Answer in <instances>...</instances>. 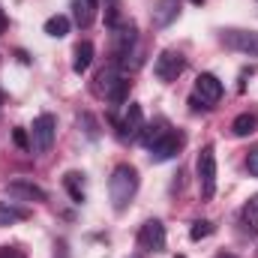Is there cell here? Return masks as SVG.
I'll return each mask as SVG.
<instances>
[{
	"instance_id": "1",
	"label": "cell",
	"mask_w": 258,
	"mask_h": 258,
	"mask_svg": "<svg viewBox=\"0 0 258 258\" xmlns=\"http://www.w3.org/2000/svg\"><path fill=\"white\" fill-rule=\"evenodd\" d=\"M138 192V171L132 165H117L108 177V198L114 210H126Z\"/></svg>"
},
{
	"instance_id": "2",
	"label": "cell",
	"mask_w": 258,
	"mask_h": 258,
	"mask_svg": "<svg viewBox=\"0 0 258 258\" xmlns=\"http://www.w3.org/2000/svg\"><path fill=\"white\" fill-rule=\"evenodd\" d=\"M195 174H198V192H201V198L204 201L213 198V192H216V150L210 144L201 147V153L195 159Z\"/></svg>"
},
{
	"instance_id": "3",
	"label": "cell",
	"mask_w": 258,
	"mask_h": 258,
	"mask_svg": "<svg viewBox=\"0 0 258 258\" xmlns=\"http://www.w3.org/2000/svg\"><path fill=\"white\" fill-rule=\"evenodd\" d=\"M30 135H33V150L36 153H48L54 147V138H57V120L51 114H39L30 126Z\"/></svg>"
},
{
	"instance_id": "4",
	"label": "cell",
	"mask_w": 258,
	"mask_h": 258,
	"mask_svg": "<svg viewBox=\"0 0 258 258\" xmlns=\"http://www.w3.org/2000/svg\"><path fill=\"white\" fill-rule=\"evenodd\" d=\"M186 69V57L180 54V51H174V48H165L159 57H156V63H153V75L159 78V81H177V75Z\"/></svg>"
},
{
	"instance_id": "5",
	"label": "cell",
	"mask_w": 258,
	"mask_h": 258,
	"mask_svg": "<svg viewBox=\"0 0 258 258\" xmlns=\"http://www.w3.org/2000/svg\"><path fill=\"white\" fill-rule=\"evenodd\" d=\"M135 45V24L132 21H117L111 27V51H114V63H123Z\"/></svg>"
},
{
	"instance_id": "6",
	"label": "cell",
	"mask_w": 258,
	"mask_h": 258,
	"mask_svg": "<svg viewBox=\"0 0 258 258\" xmlns=\"http://www.w3.org/2000/svg\"><path fill=\"white\" fill-rule=\"evenodd\" d=\"M222 45L240 54L258 57V30H225L222 33Z\"/></svg>"
},
{
	"instance_id": "7",
	"label": "cell",
	"mask_w": 258,
	"mask_h": 258,
	"mask_svg": "<svg viewBox=\"0 0 258 258\" xmlns=\"http://www.w3.org/2000/svg\"><path fill=\"white\" fill-rule=\"evenodd\" d=\"M222 93H225V87H222V81H219L216 75L201 72V75L195 78V99H201V102H204V108L216 105V102L222 99Z\"/></svg>"
},
{
	"instance_id": "8",
	"label": "cell",
	"mask_w": 258,
	"mask_h": 258,
	"mask_svg": "<svg viewBox=\"0 0 258 258\" xmlns=\"http://www.w3.org/2000/svg\"><path fill=\"white\" fill-rule=\"evenodd\" d=\"M138 246L144 252H162L165 249V225L159 219H147L138 231Z\"/></svg>"
},
{
	"instance_id": "9",
	"label": "cell",
	"mask_w": 258,
	"mask_h": 258,
	"mask_svg": "<svg viewBox=\"0 0 258 258\" xmlns=\"http://www.w3.org/2000/svg\"><path fill=\"white\" fill-rule=\"evenodd\" d=\"M183 147V135L180 132H165L156 144H150L147 150H150V159L153 162H165V159H171V156H177V150Z\"/></svg>"
},
{
	"instance_id": "10",
	"label": "cell",
	"mask_w": 258,
	"mask_h": 258,
	"mask_svg": "<svg viewBox=\"0 0 258 258\" xmlns=\"http://www.w3.org/2000/svg\"><path fill=\"white\" fill-rule=\"evenodd\" d=\"M114 126H117V135H120V138H138V135H141V129H144V114H141V105L129 102L126 114H123L120 120H114Z\"/></svg>"
},
{
	"instance_id": "11",
	"label": "cell",
	"mask_w": 258,
	"mask_h": 258,
	"mask_svg": "<svg viewBox=\"0 0 258 258\" xmlns=\"http://www.w3.org/2000/svg\"><path fill=\"white\" fill-rule=\"evenodd\" d=\"M177 15H180V0H159V3L153 6L150 21H153V27H156V30H162V27L174 24V21H177Z\"/></svg>"
},
{
	"instance_id": "12",
	"label": "cell",
	"mask_w": 258,
	"mask_h": 258,
	"mask_svg": "<svg viewBox=\"0 0 258 258\" xmlns=\"http://www.w3.org/2000/svg\"><path fill=\"white\" fill-rule=\"evenodd\" d=\"M6 189H9L12 198H18V201H45V189H39L30 180H12Z\"/></svg>"
},
{
	"instance_id": "13",
	"label": "cell",
	"mask_w": 258,
	"mask_h": 258,
	"mask_svg": "<svg viewBox=\"0 0 258 258\" xmlns=\"http://www.w3.org/2000/svg\"><path fill=\"white\" fill-rule=\"evenodd\" d=\"M240 228H243V234H249V237H255L258 234V192L243 204V210H240Z\"/></svg>"
},
{
	"instance_id": "14",
	"label": "cell",
	"mask_w": 258,
	"mask_h": 258,
	"mask_svg": "<svg viewBox=\"0 0 258 258\" xmlns=\"http://www.w3.org/2000/svg\"><path fill=\"white\" fill-rule=\"evenodd\" d=\"M72 18L78 27H90L96 18V0H72Z\"/></svg>"
},
{
	"instance_id": "15",
	"label": "cell",
	"mask_w": 258,
	"mask_h": 258,
	"mask_svg": "<svg viewBox=\"0 0 258 258\" xmlns=\"http://www.w3.org/2000/svg\"><path fill=\"white\" fill-rule=\"evenodd\" d=\"M27 216H30L27 207H15V204H9V201H0V228L15 225V222H24Z\"/></svg>"
},
{
	"instance_id": "16",
	"label": "cell",
	"mask_w": 258,
	"mask_h": 258,
	"mask_svg": "<svg viewBox=\"0 0 258 258\" xmlns=\"http://www.w3.org/2000/svg\"><path fill=\"white\" fill-rule=\"evenodd\" d=\"M231 129H234L237 138H246V135L258 132V111H243V114H237L234 123H231Z\"/></svg>"
},
{
	"instance_id": "17",
	"label": "cell",
	"mask_w": 258,
	"mask_h": 258,
	"mask_svg": "<svg viewBox=\"0 0 258 258\" xmlns=\"http://www.w3.org/2000/svg\"><path fill=\"white\" fill-rule=\"evenodd\" d=\"M120 78H123V75L117 72V63L105 66V69L96 75V93H99V96H108V90H111V87H114Z\"/></svg>"
},
{
	"instance_id": "18",
	"label": "cell",
	"mask_w": 258,
	"mask_h": 258,
	"mask_svg": "<svg viewBox=\"0 0 258 258\" xmlns=\"http://www.w3.org/2000/svg\"><path fill=\"white\" fill-rule=\"evenodd\" d=\"M63 189L69 192V198H72L75 204H81V201H84V174L66 171L63 174Z\"/></svg>"
},
{
	"instance_id": "19",
	"label": "cell",
	"mask_w": 258,
	"mask_h": 258,
	"mask_svg": "<svg viewBox=\"0 0 258 258\" xmlns=\"http://www.w3.org/2000/svg\"><path fill=\"white\" fill-rule=\"evenodd\" d=\"M90 63H93V42H87V39H84V42H78V45H75L72 69H75V72L81 75V72H84V69H87Z\"/></svg>"
},
{
	"instance_id": "20",
	"label": "cell",
	"mask_w": 258,
	"mask_h": 258,
	"mask_svg": "<svg viewBox=\"0 0 258 258\" xmlns=\"http://www.w3.org/2000/svg\"><path fill=\"white\" fill-rule=\"evenodd\" d=\"M45 33L54 36V39H63L66 33H69V18H66V15H51V18L45 21Z\"/></svg>"
},
{
	"instance_id": "21",
	"label": "cell",
	"mask_w": 258,
	"mask_h": 258,
	"mask_svg": "<svg viewBox=\"0 0 258 258\" xmlns=\"http://www.w3.org/2000/svg\"><path fill=\"white\" fill-rule=\"evenodd\" d=\"M129 87H132V81L123 75V78H120V81L108 90V96H105V99H108L111 105H123V102H126V96H129Z\"/></svg>"
},
{
	"instance_id": "22",
	"label": "cell",
	"mask_w": 258,
	"mask_h": 258,
	"mask_svg": "<svg viewBox=\"0 0 258 258\" xmlns=\"http://www.w3.org/2000/svg\"><path fill=\"white\" fill-rule=\"evenodd\" d=\"M165 132H168V123H165V120H156V123H150V126L141 129V141L150 147V144H156V141H159Z\"/></svg>"
},
{
	"instance_id": "23",
	"label": "cell",
	"mask_w": 258,
	"mask_h": 258,
	"mask_svg": "<svg viewBox=\"0 0 258 258\" xmlns=\"http://www.w3.org/2000/svg\"><path fill=\"white\" fill-rule=\"evenodd\" d=\"M210 234H213V222H207V219H198V222H192V228H189V237L192 240L210 237Z\"/></svg>"
},
{
	"instance_id": "24",
	"label": "cell",
	"mask_w": 258,
	"mask_h": 258,
	"mask_svg": "<svg viewBox=\"0 0 258 258\" xmlns=\"http://www.w3.org/2000/svg\"><path fill=\"white\" fill-rule=\"evenodd\" d=\"M78 126H84L87 138H96V135H99V129H96V120H93L90 114H81V117H78Z\"/></svg>"
},
{
	"instance_id": "25",
	"label": "cell",
	"mask_w": 258,
	"mask_h": 258,
	"mask_svg": "<svg viewBox=\"0 0 258 258\" xmlns=\"http://www.w3.org/2000/svg\"><path fill=\"white\" fill-rule=\"evenodd\" d=\"M12 141H15L21 150H30V141H27V132H24V129H15V132H12Z\"/></svg>"
},
{
	"instance_id": "26",
	"label": "cell",
	"mask_w": 258,
	"mask_h": 258,
	"mask_svg": "<svg viewBox=\"0 0 258 258\" xmlns=\"http://www.w3.org/2000/svg\"><path fill=\"white\" fill-rule=\"evenodd\" d=\"M246 168H249L252 177H258V147L255 150H249V156H246Z\"/></svg>"
},
{
	"instance_id": "27",
	"label": "cell",
	"mask_w": 258,
	"mask_h": 258,
	"mask_svg": "<svg viewBox=\"0 0 258 258\" xmlns=\"http://www.w3.org/2000/svg\"><path fill=\"white\" fill-rule=\"evenodd\" d=\"M0 258H24V252L15 246H0Z\"/></svg>"
},
{
	"instance_id": "28",
	"label": "cell",
	"mask_w": 258,
	"mask_h": 258,
	"mask_svg": "<svg viewBox=\"0 0 258 258\" xmlns=\"http://www.w3.org/2000/svg\"><path fill=\"white\" fill-rule=\"evenodd\" d=\"M213 258H237V255H231V252H219V255H213Z\"/></svg>"
},
{
	"instance_id": "29",
	"label": "cell",
	"mask_w": 258,
	"mask_h": 258,
	"mask_svg": "<svg viewBox=\"0 0 258 258\" xmlns=\"http://www.w3.org/2000/svg\"><path fill=\"white\" fill-rule=\"evenodd\" d=\"M3 27H6V18H3V12H0V30H3Z\"/></svg>"
},
{
	"instance_id": "30",
	"label": "cell",
	"mask_w": 258,
	"mask_h": 258,
	"mask_svg": "<svg viewBox=\"0 0 258 258\" xmlns=\"http://www.w3.org/2000/svg\"><path fill=\"white\" fill-rule=\"evenodd\" d=\"M189 3H195V6H201V3H204V0H189Z\"/></svg>"
},
{
	"instance_id": "31",
	"label": "cell",
	"mask_w": 258,
	"mask_h": 258,
	"mask_svg": "<svg viewBox=\"0 0 258 258\" xmlns=\"http://www.w3.org/2000/svg\"><path fill=\"white\" fill-rule=\"evenodd\" d=\"M0 105H3V90H0Z\"/></svg>"
},
{
	"instance_id": "32",
	"label": "cell",
	"mask_w": 258,
	"mask_h": 258,
	"mask_svg": "<svg viewBox=\"0 0 258 258\" xmlns=\"http://www.w3.org/2000/svg\"><path fill=\"white\" fill-rule=\"evenodd\" d=\"M177 258H183V255H177Z\"/></svg>"
},
{
	"instance_id": "33",
	"label": "cell",
	"mask_w": 258,
	"mask_h": 258,
	"mask_svg": "<svg viewBox=\"0 0 258 258\" xmlns=\"http://www.w3.org/2000/svg\"><path fill=\"white\" fill-rule=\"evenodd\" d=\"M132 258H135V255H132Z\"/></svg>"
}]
</instances>
